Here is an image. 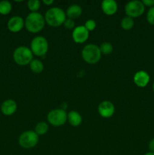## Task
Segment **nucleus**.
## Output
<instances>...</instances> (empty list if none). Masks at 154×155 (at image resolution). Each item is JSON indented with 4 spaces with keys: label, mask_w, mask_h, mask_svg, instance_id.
Instances as JSON below:
<instances>
[{
    "label": "nucleus",
    "mask_w": 154,
    "mask_h": 155,
    "mask_svg": "<svg viewBox=\"0 0 154 155\" xmlns=\"http://www.w3.org/2000/svg\"><path fill=\"white\" fill-rule=\"evenodd\" d=\"M48 131V125L47 123L39 122L36 124V127H35V132L38 136H44L46 134Z\"/></svg>",
    "instance_id": "nucleus-18"
},
{
    "label": "nucleus",
    "mask_w": 154,
    "mask_h": 155,
    "mask_svg": "<svg viewBox=\"0 0 154 155\" xmlns=\"http://www.w3.org/2000/svg\"><path fill=\"white\" fill-rule=\"evenodd\" d=\"M134 25V21L133 18L130 17H125L121 21V27L125 30H130L133 28Z\"/></svg>",
    "instance_id": "nucleus-19"
},
{
    "label": "nucleus",
    "mask_w": 154,
    "mask_h": 155,
    "mask_svg": "<svg viewBox=\"0 0 154 155\" xmlns=\"http://www.w3.org/2000/svg\"><path fill=\"white\" fill-rule=\"evenodd\" d=\"M12 9V6L11 2L8 1H1L0 2V14L2 15H8Z\"/></svg>",
    "instance_id": "nucleus-21"
},
{
    "label": "nucleus",
    "mask_w": 154,
    "mask_h": 155,
    "mask_svg": "<svg viewBox=\"0 0 154 155\" xmlns=\"http://www.w3.org/2000/svg\"><path fill=\"white\" fill-rule=\"evenodd\" d=\"M82 57L86 63L95 64L98 63L101 58L100 48L95 44H88L83 48L82 51Z\"/></svg>",
    "instance_id": "nucleus-3"
},
{
    "label": "nucleus",
    "mask_w": 154,
    "mask_h": 155,
    "mask_svg": "<svg viewBox=\"0 0 154 155\" xmlns=\"http://www.w3.org/2000/svg\"><path fill=\"white\" fill-rule=\"evenodd\" d=\"M67 120L72 127H79L82 122V117L79 112L72 110L67 114Z\"/></svg>",
    "instance_id": "nucleus-16"
},
{
    "label": "nucleus",
    "mask_w": 154,
    "mask_h": 155,
    "mask_svg": "<svg viewBox=\"0 0 154 155\" xmlns=\"http://www.w3.org/2000/svg\"><path fill=\"white\" fill-rule=\"evenodd\" d=\"M25 27L27 31L36 33L43 30L45 24V18L39 12H31L26 18Z\"/></svg>",
    "instance_id": "nucleus-2"
},
{
    "label": "nucleus",
    "mask_w": 154,
    "mask_h": 155,
    "mask_svg": "<svg viewBox=\"0 0 154 155\" xmlns=\"http://www.w3.org/2000/svg\"><path fill=\"white\" fill-rule=\"evenodd\" d=\"M63 25L68 30H72L75 27V21L72 19H69V18H66Z\"/></svg>",
    "instance_id": "nucleus-25"
},
{
    "label": "nucleus",
    "mask_w": 154,
    "mask_h": 155,
    "mask_svg": "<svg viewBox=\"0 0 154 155\" xmlns=\"http://www.w3.org/2000/svg\"><path fill=\"white\" fill-rule=\"evenodd\" d=\"M143 155H154V153H153V152H150V151H149V152L146 153V154H143Z\"/></svg>",
    "instance_id": "nucleus-29"
},
{
    "label": "nucleus",
    "mask_w": 154,
    "mask_h": 155,
    "mask_svg": "<svg viewBox=\"0 0 154 155\" xmlns=\"http://www.w3.org/2000/svg\"><path fill=\"white\" fill-rule=\"evenodd\" d=\"M145 11V6L143 2L138 0L131 1L126 4L125 7V12L128 17L131 18H138L143 14Z\"/></svg>",
    "instance_id": "nucleus-8"
},
{
    "label": "nucleus",
    "mask_w": 154,
    "mask_h": 155,
    "mask_svg": "<svg viewBox=\"0 0 154 155\" xmlns=\"http://www.w3.org/2000/svg\"><path fill=\"white\" fill-rule=\"evenodd\" d=\"M24 27H25V23L24 19L20 16L12 17L8 21V29L12 33H18Z\"/></svg>",
    "instance_id": "nucleus-11"
},
{
    "label": "nucleus",
    "mask_w": 154,
    "mask_h": 155,
    "mask_svg": "<svg viewBox=\"0 0 154 155\" xmlns=\"http://www.w3.org/2000/svg\"><path fill=\"white\" fill-rule=\"evenodd\" d=\"M148 148L150 152L154 153V139H151L149 142V145H148Z\"/></svg>",
    "instance_id": "nucleus-27"
},
{
    "label": "nucleus",
    "mask_w": 154,
    "mask_h": 155,
    "mask_svg": "<svg viewBox=\"0 0 154 155\" xmlns=\"http://www.w3.org/2000/svg\"><path fill=\"white\" fill-rule=\"evenodd\" d=\"M98 113L102 117L110 118L114 114L115 106L111 101H103L98 105Z\"/></svg>",
    "instance_id": "nucleus-10"
},
{
    "label": "nucleus",
    "mask_w": 154,
    "mask_h": 155,
    "mask_svg": "<svg viewBox=\"0 0 154 155\" xmlns=\"http://www.w3.org/2000/svg\"><path fill=\"white\" fill-rule=\"evenodd\" d=\"M149 75L147 72L144 71H139L135 73L134 75V84L140 88L146 87L149 83Z\"/></svg>",
    "instance_id": "nucleus-12"
},
{
    "label": "nucleus",
    "mask_w": 154,
    "mask_h": 155,
    "mask_svg": "<svg viewBox=\"0 0 154 155\" xmlns=\"http://www.w3.org/2000/svg\"><path fill=\"white\" fill-rule=\"evenodd\" d=\"M152 91H153V92H154V83H153V84H152Z\"/></svg>",
    "instance_id": "nucleus-30"
},
{
    "label": "nucleus",
    "mask_w": 154,
    "mask_h": 155,
    "mask_svg": "<svg viewBox=\"0 0 154 155\" xmlns=\"http://www.w3.org/2000/svg\"><path fill=\"white\" fill-rule=\"evenodd\" d=\"M18 142L22 148L30 149L37 145L39 142V136L35 131L27 130L21 133L18 139Z\"/></svg>",
    "instance_id": "nucleus-6"
},
{
    "label": "nucleus",
    "mask_w": 154,
    "mask_h": 155,
    "mask_svg": "<svg viewBox=\"0 0 154 155\" xmlns=\"http://www.w3.org/2000/svg\"><path fill=\"white\" fill-rule=\"evenodd\" d=\"M42 2L45 5H51L54 3V0H43Z\"/></svg>",
    "instance_id": "nucleus-28"
},
{
    "label": "nucleus",
    "mask_w": 154,
    "mask_h": 155,
    "mask_svg": "<svg viewBox=\"0 0 154 155\" xmlns=\"http://www.w3.org/2000/svg\"><path fill=\"white\" fill-rule=\"evenodd\" d=\"M13 59L16 64L21 66L30 64L33 60V54L31 49L27 46H19L13 53Z\"/></svg>",
    "instance_id": "nucleus-4"
},
{
    "label": "nucleus",
    "mask_w": 154,
    "mask_h": 155,
    "mask_svg": "<svg viewBox=\"0 0 154 155\" xmlns=\"http://www.w3.org/2000/svg\"><path fill=\"white\" fill-rule=\"evenodd\" d=\"M30 68L35 74H41L44 70V64L40 60L33 59L30 64Z\"/></svg>",
    "instance_id": "nucleus-17"
},
{
    "label": "nucleus",
    "mask_w": 154,
    "mask_h": 155,
    "mask_svg": "<svg viewBox=\"0 0 154 155\" xmlns=\"http://www.w3.org/2000/svg\"><path fill=\"white\" fill-rule=\"evenodd\" d=\"M17 108H18L17 103L12 99L5 100L1 106L2 112L3 114L6 115V116H11V115L14 114L17 110Z\"/></svg>",
    "instance_id": "nucleus-14"
},
{
    "label": "nucleus",
    "mask_w": 154,
    "mask_h": 155,
    "mask_svg": "<svg viewBox=\"0 0 154 155\" xmlns=\"http://www.w3.org/2000/svg\"><path fill=\"white\" fill-rule=\"evenodd\" d=\"M47 119L51 125L60 127L67 120V114L63 109H54L48 113Z\"/></svg>",
    "instance_id": "nucleus-7"
},
{
    "label": "nucleus",
    "mask_w": 154,
    "mask_h": 155,
    "mask_svg": "<svg viewBox=\"0 0 154 155\" xmlns=\"http://www.w3.org/2000/svg\"><path fill=\"white\" fill-rule=\"evenodd\" d=\"M100 51H101V54H104V55H108L110 54L113 51V46L111 43L108 42H104L100 45Z\"/></svg>",
    "instance_id": "nucleus-20"
},
{
    "label": "nucleus",
    "mask_w": 154,
    "mask_h": 155,
    "mask_svg": "<svg viewBox=\"0 0 154 155\" xmlns=\"http://www.w3.org/2000/svg\"><path fill=\"white\" fill-rule=\"evenodd\" d=\"M30 49L33 54L43 57L48 51V42L44 36H36L30 43Z\"/></svg>",
    "instance_id": "nucleus-5"
},
{
    "label": "nucleus",
    "mask_w": 154,
    "mask_h": 155,
    "mask_svg": "<svg viewBox=\"0 0 154 155\" xmlns=\"http://www.w3.org/2000/svg\"><path fill=\"white\" fill-rule=\"evenodd\" d=\"M97 24L95 22V21L92 19H89L88 21H86V22L85 23V26L84 27H85L86 30H88V32L90 31H93L95 28H96Z\"/></svg>",
    "instance_id": "nucleus-24"
},
{
    "label": "nucleus",
    "mask_w": 154,
    "mask_h": 155,
    "mask_svg": "<svg viewBox=\"0 0 154 155\" xmlns=\"http://www.w3.org/2000/svg\"><path fill=\"white\" fill-rule=\"evenodd\" d=\"M101 8L105 15H113L117 12V3L114 0H104L101 3Z\"/></svg>",
    "instance_id": "nucleus-13"
},
{
    "label": "nucleus",
    "mask_w": 154,
    "mask_h": 155,
    "mask_svg": "<svg viewBox=\"0 0 154 155\" xmlns=\"http://www.w3.org/2000/svg\"><path fill=\"white\" fill-rule=\"evenodd\" d=\"M72 37L75 43L82 44L88 40L89 37V32L84 26H78L72 30Z\"/></svg>",
    "instance_id": "nucleus-9"
},
{
    "label": "nucleus",
    "mask_w": 154,
    "mask_h": 155,
    "mask_svg": "<svg viewBox=\"0 0 154 155\" xmlns=\"http://www.w3.org/2000/svg\"><path fill=\"white\" fill-rule=\"evenodd\" d=\"M146 21L150 25L154 26V6L152 8H149L146 13Z\"/></svg>",
    "instance_id": "nucleus-23"
},
{
    "label": "nucleus",
    "mask_w": 154,
    "mask_h": 155,
    "mask_svg": "<svg viewBox=\"0 0 154 155\" xmlns=\"http://www.w3.org/2000/svg\"><path fill=\"white\" fill-rule=\"evenodd\" d=\"M40 2L39 0H30L27 2V8L32 12H37L40 8Z\"/></svg>",
    "instance_id": "nucleus-22"
},
{
    "label": "nucleus",
    "mask_w": 154,
    "mask_h": 155,
    "mask_svg": "<svg viewBox=\"0 0 154 155\" xmlns=\"http://www.w3.org/2000/svg\"><path fill=\"white\" fill-rule=\"evenodd\" d=\"M82 13V9L80 5L77 4H72L68 7L66 12V16L67 18L72 20H75L79 18Z\"/></svg>",
    "instance_id": "nucleus-15"
},
{
    "label": "nucleus",
    "mask_w": 154,
    "mask_h": 155,
    "mask_svg": "<svg viewBox=\"0 0 154 155\" xmlns=\"http://www.w3.org/2000/svg\"><path fill=\"white\" fill-rule=\"evenodd\" d=\"M142 2L145 7L146 6V7L152 8L154 6V0H143Z\"/></svg>",
    "instance_id": "nucleus-26"
},
{
    "label": "nucleus",
    "mask_w": 154,
    "mask_h": 155,
    "mask_svg": "<svg viewBox=\"0 0 154 155\" xmlns=\"http://www.w3.org/2000/svg\"><path fill=\"white\" fill-rule=\"evenodd\" d=\"M45 21L48 26L57 27L63 25L66 19V12L58 7H53L48 9L45 15Z\"/></svg>",
    "instance_id": "nucleus-1"
}]
</instances>
